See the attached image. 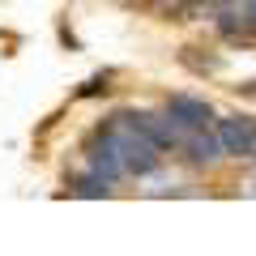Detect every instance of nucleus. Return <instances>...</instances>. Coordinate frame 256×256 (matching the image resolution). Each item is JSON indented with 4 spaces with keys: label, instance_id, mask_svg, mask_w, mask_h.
I'll return each mask as SVG.
<instances>
[{
    "label": "nucleus",
    "instance_id": "1",
    "mask_svg": "<svg viewBox=\"0 0 256 256\" xmlns=\"http://www.w3.org/2000/svg\"><path fill=\"white\" fill-rule=\"evenodd\" d=\"M218 141H222V154L248 158V154H256V124H252V120H244V116L218 120Z\"/></svg>",
    "mask_w": 256,
    "mask_h": 256
},
{
    "label": "nucleus",
    "instance_id": "4",
    "mask_svg": "<svg viewBox=\"0 0 256 256\" xmlns=\"http://www.w3.org/2000/svg\"><path fill=\"white\" fill-rule=\"evenodd\" d=\"M124 120H128V128H132V132H141L146 141H154L158 150L175 146V132H171V128H162L154 116H124Z\"/></svg>",
    "mask_w": 256,
    "mask_h": 256
},
{
    "label": "nucleus",
    "instance_id": "2",
    "mask_svg": "<svg viewBox=\"0 0 256 256\" xmlns=\"http://www.w3.org/2000/svg\"><path fill=\"white\" fill-rule=\"evenodd\" d=\"M166 116H171L180 128H192V132H201V128L214 120V116H210V107H205L201 98H184V94L166 98Z\"/></svg>",
    "mask_w": 256,
    "mask_h": 256
},
{
    "label": "nucleus",
    "instance_id": "3",
    "mask_svg": "<svg viewBox=\"0 0 256 256\" xmlns=\"http://www.w3.org/2000/svg\"><path fill=\"white\" fill-rule=\"evenodd\" d=\"M116 150L124 154V166H128V171H150V166L158 162V158H154V150H158V146H154V141H146L141 132H137V137L116 141Z\"/></svg>",
    "mask_w": 256,
    "mask_h": 256
},
{
    "label": "nucleus",
    "instance_id": "5",
    "mask_svg": "<svg viewBox=\"0 0 256 256\" xmlns=\"http://www.w3.org/2000/svg\"><path fill=\"white\" fill-rule=\"evenodd\" d=\"M77 192H82V196H102L107 188H102L98 180H82V184H77Z\"/></svg>",
    "mask_w": 256,
    "mask_h": 256
}]
</instances>
